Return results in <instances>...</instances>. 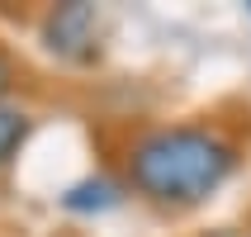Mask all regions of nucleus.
Returning a JSON list of instances; mask_svg holds the SVG:
<instances>
[{"instance_id": "nucleus-1", "label": "nucleus", "mask_w": 251, "mask_h": 237, "mask_svg": "<svg viewBox=\"0 0 251 237\" xmlns=\"http://www.w3.org/2000/svg\"><path fill=\"white\" fill-rule=\"evenodd\" d=\"M237 166V147L209 128H152L128 152V181L156 204H199Z\"/></svg>"}, {"instance_id": "nucleus-2", "label": "nucleus", "mask_w": 251, "mask_h": 237, "mask_svg": "<svg viewBox=\"0 0 251 237\" xmlns=\"http://www.w3.org/2000/svg\"><path fill=\"white\" fill-rule=\"evenodd\" d=\"M95 28H100V14L95 5H57L52 14H48V24H43V38H48V48L62 57H90V48H95Z\"/></svg>"}, {"instance_id": "nucleus-3", "label": "nucleus", "mask_w": 251, "mask_h": 237, "mask_svg": "<svg viewBox=\"0 0 251 237\" xmlns=\"http://www.w3.org/2000/svg\"><path fill=\"white\" fill-rule=\"evenodd\" d=\"M67 209L76 213H90V209H114L119 204V185L104 181V176H95V181H81L76 190H67V199H62Z\"/></svg>"}, {"instance_id": "nucleus-4", "label": "nucleus", "mask_w": 251, "mask_h": 237, "mask_svg": "<svg viewBox=\"0 0 251 237\" xmlns=\"http://www.w3.org/2000/svg\"><path fill=\"white\" fill-rule=\"evenodd\" d=\"M24 133H28V119L19 109H0V161H10L14 157V147L24 142Z\"/></svg>"}, {"instance_id": "nucleus-5", "label": "nucleus", "mask_w": 251, "mask_h": 237, "mask_svg": "<svg viewBox=\"0 0 251 237\" xmlns=\"http://www.w3.org/2000/svg\"><path fill=\"white\" fill-rule=\"evenodd\" d=\"M5 85H10V71H5V62H0V95H5Z\"/></svg>"}]
</instances>
